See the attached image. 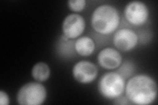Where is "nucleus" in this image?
I'll return each mask as SVG.
<instances>
[{
    "label": "nucleus",
    "instance_id": "11",
    "mask_svg": "<svg viewBox=\"0 0 158 105\" xmlns=\"http://www.w3.org/2000/svg\"><path fill=\"white\" fill-rule=\"evenodd\" d=\"M31 72L33 78L40 82L48 80L51 74L49 65L44 62H39L34 64Z\"/></svg>",
    "mask_w": 158,
    "mask_h": 105
},
{
    "label": "nucleus",
    "instance_id": "1",
    "mask_svg": "<svg viewBox=\"0 0 158 105\" xmlns=\"http://www.w3.org/2000/svg\"><path fill=\"white\" fill-rule=\"evenodd\" d=\"M126 97L132 104H150L156 99L157 86L154 78L146 74L133 76L125 86Z\"/></svg>",
    "mask_w": 158,
    "mask_h": 105
},
{
    "label": "nucleus",
    "instance_id": "6",
    "mask_svg": "<svg viewBox=\"0 0 158 105\" xmlns=\"http://www.w3.org/2000/svg\"><path fill=\"white\" fill-rule=\"evenodd\" d=\"M86 22L84 18L77 13L69 14L62 24V31L67 39H75L85 31Z\"/></svg>",
    "mask_w": 158,
    "mask_h": 105
},
{
    "label": "nucleus",
    "instance_id": "9",
    "mask_svg": "<svg viewBox=\"0 0 158 105\" xmlns=\"http://www.w3.org/2000/svg\"><path fill=\"white\" fill-rule=\"evenodd\" d=\"M98 61L100 67L107 70L118 68L122 63V56L117 50L107 47L98 53Z\"/></svg>",
    "mask_w": 158,
    "mask_h": 105
},
{
    "label": "nucleus",
    "instance_id": "5",
    "mask_svg": "<svg viewBox=\"0 0 158 105\" xmlns=\"http://www.w3.org/2000/svg\"><path fill=\"white\" fill-rule=\"evenodd\" d=\"M125 16L130 24L135 26H140L147 22L149 17V10L144 3L132 1L126 6Z\"/></svg>",
    "mask_w": 158,
    "mask_h": 105
},
{
    "label": "nucleus",
    "instance_id": "3",
    "mask_svg": "<svg viewBox=\"0 0 158 105\" xmlns=\"http://www.w3.org/2000/svg\"><path fill=\"white\" fill-rule=\"evenodd\" d=\"M98 88L99 92L103 97L115 99L121 96L125 91V79L116 72L106 73L100 78Z\"/></svg>",
    "mask_w": 158,
    "mask_h": 105
},
{
    "label": "nucleus",
    "instance_id": "10",
    "mask_svg": "<svg viewBox=\"0 0 158 105\" xmlns=\"http://www.w3.org/2000/svg\"><path fill=\"white\" fill-rule=\"evenodd\" d=\"M95 43L88 36H83L77 39L75 43L77 53L83 57L90 56L95 50Z\"/></svg>",
    "mask_w": 158,
    "mask_h": 105
},
{
    "label": "nucleus",
    "instance_id": "13",
    "mask_svg": "<svg viewBox=\"0 0 158 105\" xmlns=\"http://www.w3.org/2000/svg\"><path fill=\"white\" fill-rule=\"evenodd\" d=\"M133 70H134V67H133L132 64L125 63L123 65L122 67H121L119 70V72L121 73L119 74L125 79V78H128L133 73Z\"/></svg>",
    "mask_w": 158,
    "mask_h": 105
},
{
    "label": "nucleus",
    "instance_id": "2",
    "mask_svg": "<svg viewBox=\"0 0 158 105\" xmlns=\"http://www.w3.org/2000/svg\"><path fill=\"white\" fill-rule=\"evenodd\" d=\"M120 23L118 10L108 4L101 5L93 11L91 24L94 30L102 35L114 32Z\"/></svg>",
    "mask_w": 158,
    "mask_h": 105
},
{
    "label": "nucleus",
    "instance_id": "12",
    "mask_svg": "<svg viewBox=\"0 0 158 105\" xmlns=\"http://www.w3.org/2000/svg\"><path fill=\"white\" fill-rule=\"evenodd\" d=\"M68 6L72 11L75 12H81L85 8V0H70L67 2Z\"/></svg>",
    "mask_w": 158,
    "mask_h": 105
},
{
    "label": "nucleus",
    "instance_id": "4",
    "mask_svg": "<svg viewBox=\"0 0 158 105\" xmlns=\"http://www.w3.org/2000/svg\"><path fill=\"white\" fill-rule=\"evenodd\" d=\"M47 97V91L42 84L29 82L19 89L17 95V103L21 105H40Z\"/></svg>",
    "mask_w": 158,
    "mask_h": 105
},
{
    "label": "nucleus",
    "instance_id": "8",
    "mask_svg": "<svg viewBox=\"0 0 158 105\" xmlns=\"http://www.w3.org/2000/svg\"><path fill=\"white\" fill-rule=\"evenodd\" d=\"M113 42L118 49L122 51H129L136 46L138 37L132 30L122 28L115 33Z\"/></svg>",
    "mask_w": 158,
    "mask_h": 105
},
{
    "label": "nucleus",
    "instance_id": "7",
    "mask_svg": "<svg viewBox=\"0 0 158 105\" xmlns=\"http://www.w3.org/2000/svg\"><path fill=\"white\" fill-rule=\"evenodd\" d=\"M73 78L81 83H90L98 76V71L96 65L92 62L81 61L77 63L73 68Z\"/></svg>",
    "mask_w": 158,
    "mask_h": 105
},
{
    "label": "nucleus",
    "instance_id": "14",
    "mask_svg": "<svg viewBox=\"0 0 158 105\" xmlns=\"http://www.w3.org/2000/svg\"><path fill=\"white\" fill-rule=\"evenodd\" d=\"M9 103L10 100L7 93L2 90V91H0V104L9 105Z\"/></svg>",
    "mask_w": 158,
    "mask_h": 105
}]
</instances>
